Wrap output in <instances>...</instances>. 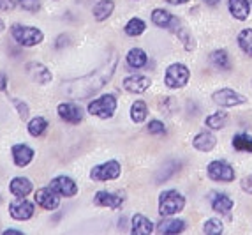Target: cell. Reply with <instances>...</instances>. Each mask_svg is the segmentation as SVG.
Segmentation results:
<instances>
[{
    "mask_svg": "<svg viewBox=\"0 0 252 235\" xmlns=\"http://www.w3.org/2000/svg\"><path fill=\"white\" fill-rule=\"evenodd\" d=\"M94 201L95 205L99 207H108V209H120L124 203V196L118 193H111V191H97L95 196H94Z\"/></svg>",
    "mask_w": 252,
    "mask_h": 235,
    "instance_id": "cell-16",
    "label": "cell"
},
{
    "mask_svg": "<svg viewBox=\"0 0 252 235\" xmlns=\"http://www.w3.org/2000/svg\"><path fill=\"white\" fill-rule=\"evenodd\" d=\"M238 46L245 55L252 57V29H244L238 34Z\"/></svg>",
    "mask_w": 252,
    "mask_h": 235,
    "instance_id": "cell-32",
    "label": "cell"
},
{
    "mask_svg": "<svg viewBox=\"0 0 252 235\" xmlns=\"http://www.w3.org/2000/svg\"><path fill=\"white\" fill-rule=\"evenodd\" d=\"M212 101L220 108H233V106H240L247 103V97L238 94L233 88H219L212 94Z\"/></svg>",
    "mask_w": 252,
    "mask_h": 235,
    "instance_id": "cell-8",
    "label": "cell"
},
{
    "mask_svg": "<svg viewBox=\"0 0 252 235\" xmlns=\"http://www.w3.org/2000/svg\"><path fill=\"white\" fill-rule=\"evenodd\" d=\"M233 147L240 152H252V136L247 133H238L233 136Z\"/></svg>",
    "mask_w": 252,
    "mask_h": 235,
    "instance_id": "cell-30",
    "label": "cell"
},
{
    "mask_svg": "<svg viewBox=\"0 0 252 235\" xmlns=\"http://www.w3.org/2000/svg\"><path fill=\"white\" fill-rule=\"evenodd\" d=\"M50 186L60 195V196H65V198L76 196L78 191H80V189H78V184L67 175H59V177H55V179H51Z\"/></svg>",
    "mask_w": 252,
    "mask_h": 235,
    "instance_id": "cell-11",
    "label": "cell"
},
{
    "mask_svg": "<svg viewBox=\"0 0 252 235\" xmlns=\"http://www.w3.org/2000/svg\"><path fill=\"white\" fill-rule=\"evenodd\" d=\"M215 145H217V138L210 131H201V133H198L192 138V147L201 152H210Z\"/></svg>",
    "mask_w": 252,
    "mask_h": 235,
    "instance_id": "cell-19",
    "label": "cell"
},
{
    "mask_svg": "<svg viewBox=\"0 0 252 235\" xmlns=\"http://www.w3.org/2000/svg\"><path fill=\"white\" fill-rule=\"evenodd\" d=\"M7 90V76L5 73H0V92Z\"/></svg>",
    "mask_w": 252,
    "mask_h": 235,
    "instance_id": "cell-40",
    "label": "cell"
},
{
    "mask_svg": "<svg viewBox=\"0 0 252 235\" xmlns=\"http://www.w3.org/2000/svg\"><path fill=\"white\" fill-rule=\"evenodd\" d=\"M147 127L150 134H166V126L160 120H150Z\"/></svg>",
    "mask_w": 252,
    "mask_h": 235,
    "instance_id": "cell-37",
    "label": "cell"
},
{
    "mask_svg": "<svg viewBox=\"0 0 252 235\" xmlns=\"http://www.w3.org/2000/svg\"><path fill=\"white\" fill-rule=\"evenodd\" d=\"M227 124V114L226 112H215V114L208 115L205 118V126L210 127L214 131H219V129H224Z\"/></svg>",
    "mask_w": 252,
    "mask_h": 235,
    "instance_id": "cell-28",
    "label": "cell"
},
{
    "mask_svg": "<svg viewBox=\"0 0 252 235\" xmlns=\"http://www.w3.org/2000/svg\"><path fill=\"white\" fill-rule=\"evenodd\" d=\"M227 7H229L231 16L240 21L247 20L249 13H251V4H249V0H227Z\"/></svg>",
    "mask_w": 252,
    "mask_h": 235,
    "instance_id": "cell-22",
    "label": "cell"
},
{
    "mask_svg": "<svg viewBox=\"0 0 252 235\" xmlns=\"http://www.w3.org/2000/svg\"><path fill=\"white\" fill-rule=\"evenodd\" d=\"M48 129V120L44 117H35L29 122V133L34 136V138H39L42 134L46 133Z\"/></svg>",
    "mask_w": 252,
    "mask_h": 235,
    "instance_id": "cell-31",
    "label": "cell"
},
{
    "mask_svg": "<svg viewBox=\"0 0 252 235\" xmlns=\"http://www.w3.org/2000/svg\"><path fill=\"white\" fill-rule=\"evenodd\" d=\"M206 173L215 182H233L235 181V168L222 159H215L206 166Z\"/></svg>",
    "mask_w": 252,
    "mask_h": 235,
    "instance_id": "cell-7",
    "label": "cell"
},
{
    "mask_svg": "<svg viewBox=\"0 0 252 235\" xmlns=\"http://www.w3.org/2000/svg\"><path fill=\"white\" fill-rule=\"evenodd\" d=\"M203 232L205 234H212V235H217V234H222L224 232V227H222V223H220V219H208V221L203 225Z\"/></svg>",
    "mask_w": 252,
    "mask_h": 235,
    "instance_id": "cell-33",
    "label": "cell"
},
{
    "mask_svg": "<svg viewBox=\"0 0 252 235\" xmlns=\"http://www.w3.org/2000/svg\"><path fill=\"white\" fill-rule=\"evenodd\" d=\"M240 186H242V189H244L245 193L252 195V173H251V175H247V177H244V179H242V182H240Z\"/></svg>",
    "mask_w": 252,
    "mask_h": 235,
    "instance_id": "cell-38",
    "label": "cell"
},
{
    "mask_svg": "<svg viewBox=\"0 0 252 235\" xmlns=\"http://www.w3.org/2000/svg\"><path fill=\"white\" fill-rule=\"evenodd\" d=\"M120 173H122L120 163L111 159V161H106V163L94 166L92 170H90V179H92V181H99V182L115 181V179L120 177Z\"/></svg>",
    "mask_w": 252,
    "mask_h": 235,
    "instance_id": "cell-6",
    "label": "cell"
},
{
    "mask_svg": "<svg viewBox=\"0 0 252 235\" xmlns=\"http://www.w3.org/2000/svg\"><path fill=\"white\" fill-rule=\"evenodd\" d=\"M233 205H235V201L224 193L215 195V198H212V209H214L217 214H227V212L233 209Z\"/></svg>",
    "mask_w": 252,
    "mask_h": 235,
    "instance_id": "cell-25",
    "label": "cell"
},
{
    "mask_svg": "<svg viewBox=\"0 0 252 235\" xmlns=\"http://www.w3.org/2000/svg\"><path fill=\"white\" fill-rule=\"evenodd\" d=\"M203 2H205L206 5H217L220 0H203Z\"/></svg>",
    "mask_w": 252,
    "mask_h": 235,
    "instance_id": "cell-43",
    "label": "cell"
},
{
    "mask_svg": "<svg viewBox=\"0 0 252 235\" xmlns=\"http://www.w3.org/2000/svg\"><path fill=\"white\" fill-rule=\"evenodd\" d=\"M130 232L134 235H150L152 232L156 230L154 223L143 214H134L132 216V225H130Z\"/></svg>",
    "mask_w": 252,
    "mask_h": 235,
    "instance_id": "cell-21",
    "label": "cell"
},
{
    "mask_svg": "<svg viewBox=\"0 0 252 235\" xmlns=\"http://www.w3.org/2000/svg\"><path fill=\"white\" fill-rule=\"evenodd\" d=\"M13 105L16 106V112H18V115H20L21 120H27V118H29V114H30L29 105H27L25 101L16 99V97H14V99H13Z\"/></svg>",
    "mask_w": 252,
    "mask_h": 235,
    "instance_id": "cell-36",
    "label": "cell"
},
{
    "mask_svg": "<svg viewBox=\"0 0 252 235\" xmlns=\"http://www.w3.org/2000/svg\"><path fill=\"white\" fill-rule=\"evenodd\" d=\"M35 212V207L32 201L25 198H16L14 201L9 203V216L16 221H29Z\"/></svg>",
    "mask_w": 252,
    "mask_h": 235,
    "instance_id": "cell-9",
    "label": "cell"
},
{
    "mask_svg": "<svg viewBox=\"0 0 252 235\" xmlns=\"http://www.w3.org/2000/svg\"><path fill=\"white\" fill-rule=\"evenodd\" d=\"M16 2L23 11H29V13H37L41 9V0H16Z\"/></svg>",
    "mask_w": 252,
    "mask_h": 235,
    "instance_id": "cell-34",
    "label": "cell"
},
{
    "mask_svg": "<svg viewBox=\"0 0 252 235\" xmlns=\"http://www.w3.org/2000/svg\"><path fill=\"white\" fill-rule=\"evenodd\" d=\"M11 154H13L14 164L23 168V166H27V164L32 163L35 152H34V149H30L29 145H25V143H16V145H13V149H11Z\"/></svg>",
    "mask_w": 252,
    "mask_h": 235,
    "instance_id": "cell-17",
    "label": "cell"
},
{
    "mask_svg": "<svg viewBox=\"0 0 252 235\" xmlns=\"http://www.w3.org/2000/svg\"><path fill=\"white\" fill-rule=\"evenodd\" d=\"M152 85L150 76L145 75H130L124 78V88L130 94H143L147 92Z\"/></svg>",
    "mask_w": 252,
    "mask_h": 235,
    "instance_id": "cell-15",
    "label": "cell"
},
{
    "mask_svg": "<svg viewBox=\"0 0 252 235\" xmlns=\"http://www.w3.org/2000/svg\"><path fill=\"white\" fill-rule=\"evenodd\" d=\"M117 112V97L113 94H104L99 99L89 103V114L99 118H111Z\"/></svg>",
    "mask_w": 252,
    "mask_h": 235,
    "instance_id": "cell-5",
    "label": "cell"
},
{
    "mask_svg": "<svg viewBox=\"0 0 252 235\" xmlns=\"http://www.w3.org/2000/svg\"><path fill=\"white\" fill-rule=\"evenodd\" d=\"M147 30V23H145L141 18H130L129 21L124 27V32L129 36V38H138Z\"/></svg>",
    "mask_w": 252,
    "mask_h": 235,
    "instance_id": "cell-27",
    "label": "cell"
},
{
    "mask_svg": "<svg viewBox=\"0 0 252 235\" xmlns=\"http://www.w3.org/2000/svg\"><path fill=\"white\" fill-rule=\"evenodd\" d=\"M185 230V221L184 219H177V218H166L157 225V232L159 234H166V235H173V234H182Z\"/></svg>",
    "mask_w": 252,
    "mask_h": 235,
    "instance_id": "cell-20",
    "label": "cell"
},
{
    "mask_svg": "<svg viewBox=\"0 0 252 235\" xmlns=\"http://www.w3.org/2000/svg\"><path fill=\"white\" fill-rule=\"evenodd\" d=\"M16 4V0H0V11H13Z\"/></svg>",
    "mask_w": 252,
    "mask_h": 235,
    "instance_id": "cell-39",
    "label": "cell"
},
{
    "mask_svg": "<svg viewBox=\"0 0 252 235\" xmlns=\"http://www.w3.org/2000/svg\"><path fill=\"white\" fill-rule=\"evenodd\" d=\"M4 29H5V25H4V21H2V18H0V34L4 32Z\"/></svg>",
    "mask_w": 252,
    "mask_h": 235,
    "instance_id": "cell-44",
    "label": "cell"
},
{
    "mask_svg": "<svg viewBox=\"0 0 252 235\" xmlns=\"http://www.w3.org/2000/svg\"><path fill=\"white\" fill-rule=\"evenodd\" d=\"M25 71L30 80L37 85H48L53 80V75L50 73V69L41 62H29L25 67Z\"/></svg>",
    "mask_w": 252,
    "mask_h": 235,
    "instance_id": "cell-12",
    "label": "cell"
},
{
    "mask_svg": "<svg viewBox=\"0 0 252 235\" xmlns=\"http://www.w3.org/2000/svg\"><path fill=\"white\" fill-rule=\"evenodd\" d=\"M148 108L143 101H134L132 106H130V120L136 122V124H141V122L147 120Z\"/></svg>",
    "mask_w": 252,
    "mask_h": 235,
    "instance_id": "cell-29",
    "label": "cell"
},
{
    "mask_svg": "<svg viewBox=\"0 0 252 235\" xmlns=\"http://www.w3.org/2000/svg\"><path fill=\"white\" fill-rule=\"evenodd\" d=\"M166 2L171 5H178V4H185V2H189V0H166Z\"/></svg>",
    "mask_w": 252,
    "mask_h": 235,
    "instance_id": "cell-42",
    "label": "cell"
},
{
    "mask_svg": "<svg viewBox=\"0 0 252 235\" xmlns=\"http://www.w3.org/2000/svg\"><path fill=\"white\" fill-rule=\"evenodd\" d=\"M126 60H127V66L132 67V69H141V67H145L148 64L147 53L141 48H130L126 55Z\"/></svg>",
    "mask_w": 252,
    "mask_h": 235,
    "instance_id": "cell-23",
    "label": "cell"
},
{
    "mask_svg": "<svg viewBox=\"0 0 252 235\" xmlns=\"http://www.w3.org/2000/svg\"><path fill=\"white\" fill-rule=\"evenodd\" d=\"M11 34H13L14 41L20 44V46H35V44H41L42 39H44V34L37 27H27V25H13L11 27Z\"/></svg>",
    "mask_w": 252,
    "mask_h": 235,
    "instance_id": "cell-3",
    "label": "cell"
},
{
    "mask_svg": "<svg viewBox=\"0 0 252 235\" xmlns=\"http://www.w3.org/2000/svg\"><path fill=\"white\" fill-rule=\"evenodd\" d=\"M34 198H35V203L41 205L42 209H46V210H55L60 205V195L57 193L51 186L37 189Z\"/></svg>",
    "mask_w": 252,
    "mask_h": 235,
    "instance_id": "cell-10",
    "label": "cell"
},
{
    "mask_svg": "<svg viewBox=\"0 0 252 235\" xmlns=\"http://www.w3.org/2000/svg\"><path fill=\"white\" fill-rule=\"evenodd\" d=\"M2 235H23V232L20 230H13V228H9V230H4Z\"/></svg>",
    "mask_w": 252,
    "mask_h": 235,
    "instance_id": "cell-41",
    "label": "cell"
},
{
    "mask_svg": "<svg viewBox=\"0 0 252 235\" xmlns=\"http://www.w3.org/2000/svg\"><path fill=\"white\" fill-rule=\"evenodd\" d=\"M210 62L214 67L220 69V71H229L231 69V60L226 50H215L210 53Z\"/></svg>",
    "mask_w": 252,
    "mask_h": 235,
    "instance_id": "cell-26",
    "label": "cell"
},
{
    "mask_svg": "<svg viewBox=\"0 0 252 235\" xmlns=\"http://www.w3.org/2000/svg\"><path fill=\"white\" fill-rule=\"evenodd\" d=\"M190 71L189 67L182 62H175L168 66L166 75H164V85L169 88H182L189 83Z\"/></svg>",
    "mask_w": 252,
    "mask_h": 235,
    "instance_id": "cell-4",
    "label": "cell"
},
{
    "mask_svg": "<svg viewBox=\"0 0 252 235\" xmlns=\"http://www.w3.org/2000/svg\"><path fill=\"white\" fill-rule=\"evenodd\" d=\"M32 188H34V186H32L30 179H27V177H14L13 181L9 182V191L16 198L29 196V195L32 193Z\"/></svg>",
    "mask_w": 252,
    "mask_h": 235,
    "instance_id": "cell-18",
    "label": "cell"
},
{
    "mask_svg": "<svg viewBox=\"0 0 252 235\" xmlns=\"http://www.w3.org/2000/svg\"><path fill=\"white\" fill-rule=\"evenodd\" d=\"M115 11V2L113 0H99L95 5H94V18L97 21H104L108 20Z\"/></svg>",
    "mask_w": 252,
    "mask_h": 235,
    "instance_id": "cell-24",
    "label": "cell"
},
{
    "mask_svg": "<svg viewBox=\"0 0 252 235\" xmlns=\"http://www.w3.org/2000/svg\"><path fill=\"white\" fill-rule=\"evenodd\" d=\"M175 34H177L178 38L182 39V42H184L185 50H187V51H192V50H194V46H196V44H194V39L190 38V36H189V32H187V30H184V29H178Z\"/></svg>",
    "mask_w": 252,
    "mask_h": 235,
    "instance_id": "cell-35",
    "label": "cell"
},
{
    "mask_svg": "<svg viewBox=\"0 0 252 235\" xmlns=\"http://www.w3.org/2000/svg\"><path fill=\"white\" fill-rule=\"evenodd\" d=\"M57 114L62 120L69 122V124H80L83 120V110L76 103H60L57 106Z\"/></svg>",
    "mask_w": 252,
    "mask_h": 235,
    "instance_id": "cell-14",
    "label": "cell"
},
{
    "mask_svg": "<svg viewBox=\"0 0 252 235\" xmlns=\"http://www.w3.org/2000/svg\"><path fill=\"white\" fill-rule=\"evenodd\" d=\"M185 207V198L177 189H166L159 196V214L162 218L166 216H175L182 212Z\"/></svg>",
    "mask_w": 252,
    "mask_h": 235,
    "instance_id": "cell-2",
    "label": "cell"
},
{
    "mask_svg": "<svg viewBox=\"0 0 252 235\" xmlns=\"http://www.w3.org/2000/svg\"><path fill=\"white\" fill-rule=\"evenodd\" d=\"M152 21H154V25H157L159 29L173 30V32H177L178 27H180L178 18H175L169 11H166V9H154V11H152Z\"/></svg>",
    "mask_w": 252,
    "mask_h": 235,
    "instance_id": "cell-13",
    "label": "cell"
},
{
    "mask_svg": "<svg viewBox=\"0 0 252 235\" xmlns=\"http://www.w3.org/2000/svg\"><path fill=\"white\" fill-rule=\"evenodd\" d=\"M118 66V57L111 55L106 62H102L97 67L95 71L89 73V75L81 76V78H74V80H67L62 83V92L69 97V99H89L94 94H97L104 85L111 81L115 76Z\"/></svg>",
    "mask_w": 252,
    "mask_h": 235,
    "instance_id": "cell-1",
    "label": "cell"
}]
</instances>
